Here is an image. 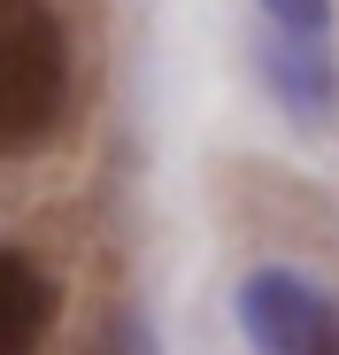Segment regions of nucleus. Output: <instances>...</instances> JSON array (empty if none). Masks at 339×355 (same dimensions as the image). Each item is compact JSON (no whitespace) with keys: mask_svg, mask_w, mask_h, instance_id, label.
I'll use <instances>...</instances> for the list:
<instances>
[{"mask_svg":"<svg viewBox=\"0 0 339 355\" xmlns=\"http://www.w3.org/2000/svg\"><path fill=\"white\" fill-rule=\"evenodd\" d=\"M239 332L255 355H339V302L293 270H255L239 286Z\"/></svg>","mask_w":339,"mask_h":355,"instance_id":"obj_2","label":"nucleus"},{"mask_svg":"<svg viewBox=\"0 0 339 355\" xmlns=\"http://www.w3.org/2000/svg\"><path fill=\"white\" fill-rule=\"evenodd\" d=\"M85 355H154V340H147V324H131V317H124L116 332H108V340H93Z\"/></svg>","mask_w":339,"mask_h":355,"instance_id":"obj_5","label":"nucleus"},{"mask_svg":"<svg viewBox=\"0 0 339 355\" xmlns=\"http://www.w3.org/2000/svg\"><path fill=\"white\" fill-rule=\"evenodd\" d=\"M286 39H324V0H262Z\"/></svg>","mask_w":339,"mask_h":355,"instance_id":"obj_4","label":"nucleus"},{"mask_svg":"<svg viewBox=\"0 0 339 355\" xmlns=\"http://www.w3.org/2000/svg\"><path fill=\"white\" fill-rule=\"evenodd\" d=\"M70 101V46L39 0H0V155H31Z\"/></svg>","mask_w":339,"mask_h":355,"instance_id":"obj_1","label":"nucleus"},{"mask_svg":"<svg viewBox=\"0 0 339 355\" xmlns=\"http://www.w3.org/2000/svg\"><path fill=\"white\" fill-rule=\"evenodd\" d=\"M54 278L24 255V248H0V355H39L46 324H54Z\"/></svg>","mask_w":339,"mask_h":355,"instance_id":"obj_3","label":"nucleus"}]
</instances>
